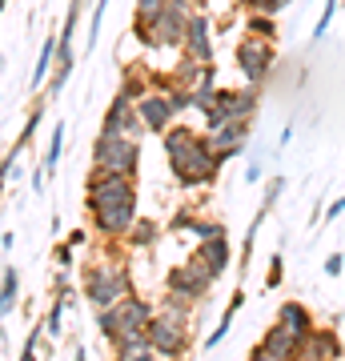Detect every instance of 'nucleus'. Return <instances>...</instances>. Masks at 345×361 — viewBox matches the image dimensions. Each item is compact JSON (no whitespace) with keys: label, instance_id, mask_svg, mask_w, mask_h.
I'll list each match as a JSON object with an SVG mask.
<instances>
[{"label":"nucleus","instance_id":"nucleus-1","mask_svg":"<svg viewBox=\"0 0 345 361\" xmlns=\"http://www.w3.org/2000/svg\"><path fill=\"white\" fill-rule=\"evenodd\" d=\"M165 157H169V169L177 177L181 189H197V185H209L217 177V157L209 153V141H205L197 129L189 125H169L165 133Z\"/></svg>","mask_w":345,"mask_h":361},{"label":"nucleus","instance_id":"nucleus-2","mask_svg":"<svg viewBox=\"0 0 345 361\" xmlns=\"http://www.w3.org/2000/svg\"><path fill=\"white\" fill-rule=\"evenodd\" d=\"M80 285H85V297L97 310H109L121 297L133 293V273L125 269V261H92V265H85Z\"/></svg>","mask_w":345,"mask_h":361},{"label":"nucleus","instance_id":"nucleus-3","mask_svg":"<svg viewBox=\"0 0 345 361\" xmlns=\"http://www.w3.org/2000/svg\"><path fill=\"white\" fill-rule=\"evenodd\" d=\"M92 169L137 180V169H141V145H137V137L101 133V137L92 141Z\"/></svg>","mask_w":345,"mask_h":361},{"label":"nucleus","instance_id":"nucleus-4","mask_svg":"<svg viewBox=\"0 0 345 361\" xmlns=\"http://www.w3.org/2000/svg\"><path fill=\"white\" fill-rule=\"evenodd\" d=\"M153 313L157 310L145 301L141 293H128V297H121L116 305H109V310H97V329H101V337L113 345L121 334H137V329H145Z\"/></svg>","mask_w":345,"mask_h":361},{"label":"nucleus","instance_id":"nucleus-5","mask_svg":"<svg viewBox=\"0 0 345 361\" xmlns=\"http://www.w3.org/2000/svg\"><path fill=\"white\" fill-rule=\"evenodd\" d=\"M193 4H197V0H165V8H161L137 37H145L149 49H181L185 25H189V16H193Z\"/></svg>","mask_w":345,"mask_h":361},{"label":"nucleus","instance_id":"nucleus-6","mask_svg":"<svg viewBox=\"0 0 345 361\" xmlns=\"http://www.w3.org/2000/svg\"><path fill=\"white\" fill-rule=\"evenodd\" d=\"M121 205H137V180L92 169L89 185H85V209L101 213V209H121Z\"/></svg>","mask_w":345,"mask_h":361},{"label":"nucleus","instance_id":"nucleus-7","mask_svg":"<svg viewBox=\"0 0 345 361\" xmlns=\"http://www.w3.org/2000/svg\"><path fill=\"white\" fill-rule=\"evenodd\" d=\"M193 322L185 317H173V313H161L157 310L145 325V334H149V345H153V357H185L193 345Z\"/></svg>","mask_w":345,"mask_h":361},{"label":"nucleus","instance_id":"nucleus-8","mask_svg":"<svg viewBox=\"0 0 345 361\" xmlns=\"http://www.w3.org/2000/svg\"><path fill=\"white\" fill-rule=\"evenodd\" d=\"M257 113V89H221L217 92V104L205 113V129H221L229 121H253Z\"/></svg>","mask_w":345,"mask_h":361},{"label":"nucleus","instance_id":"nucleus-9","mask_svg":"<svg viewBox=\"0 0 345 361\" xmlns=\"http://www.w3.org/2000/svg\"><path fill=\"white\" fill-rule=\"evenodd\" d=\"M165 289L169 297H177V301H189V305H201V301H209V289H213V277L197 265V261H181V265H173L165 277Z\"/></svg>","mask_w":345,"mask_h":361},{"label":"nucleus","instance_id":"nucleus-10","mask_svg":"<svg viewBox=\"0 0 345 361\" xmlns=\"http://www.w3.org/2000/svg\"><path fill=\"white\" fill-rule=\"evenodd\" d=\"M233 56H237L241 77L249 80L253 89L269 77V68H273V61H277V56H273V40L249 37V32H245V40H237V52H233Z\"/></svg>","mask_w":345,"mask_h":361},{"label":"nucleus","instance_id":"nucleus-11","mask_svg":"<svg viewBox=\"0 0 345 361\" xmlns=\"http://www.w3.org/2000/svg\"><path fill=\"white\" fill-rule=\"evenodd\" d=\"M205 141H209V153L217 157V165H225V161L245 153V145H249V121H229L221 129H205Z\"/></svg>","mask_w":345,"mask_h":361},{"label":"nucleus","instance_id":"nucleus-12","mask_svg":"<svg viewBox=\"0 0 345 361\" xmlns=\"http://www.w3.org/2000/svg\"><path fill=\"white\" fill-rule=\"evenodd\" d=\"M297 349H301V337L289 334L285 325L273 322L265 329V337L253 345V353H249V357H253V361H289V357H297Z\"/></svg>","mask_w":345,"mask_h":361},{"label":"nucleus","instance_id":"nucleus-13","mask_svg":"<svg viewBox=\"0 0 345 361\" xmlns=\"http://www.w3.org/2000/svg\"><path fill=\"white\" fill-rule=\"evenodd\" d=\"M101 133H121V137H145V121L137 113V101H128L116 92L113 104H109V113L101 121Z\"/></svg>","mask_w":345,"mask_h":361},{"label":"nucleus","instance_id":"nucleus-14","mask_svg":"<svg viewBox=\"0 0 345 361\" xmlns=\"http://www.w3.org/2000/svg\"><path fill=\"white\" fill-rule=\"evenodd\" d=\"M189 261H197L213 281H217L221 273L229 269V261H233V253H229V237L225 233H213V237H201V245L193 249V257Z\"/></svg>","mask_w":345,"mask_h":361},{"label":"nucleus","instance_id":"nucleus-15","mask_svg":"<svg viewBox=\"0 0 345 361\" xmlns=\"http://www.w3.org/2000/svg\"><path fill=\"white\" fill-rule=\"evenodd\" d=\"M137 113H141V121H145V133H165L169 125H173L177 109H173L165 89H149L141 101H137Z\"/></svg>","mask_w":345,"mask_h":361},{"label":"nucleus","instance_id":"nucleus-16","mask_svg":"<svg viewBox=\"0 0 345 361\" xmlns=\"http://www.w3.org/2000/svg\"><path fill=\"white\" fill-rule=\"evenodd\" d=\"M181 52L193 56V61H213V20H209L205 13H197V8H193L189 25H185Z\"/></svg>","mask_w":345,"mask_h":361},{"label":"nucleus","instance_id":"nucleus-17","mask_svg":"<svg viewBox=\"0 0 345 361\" xmlns=\"http://www.w3.org/2000/svg\"><path fill=\"white\" fill-rule=\"evenodd\" d=\"M297 357H305V361H337L345 357V349H341V337L333 334V329H325V325H313L305 337H301V349H297Z\"/></svg>","mask_w":345,"mask_h":361},{"label":"nucleus","instance_id":"nucleus-18","mask_svg":"<svg viewBox=\"0 0 345 361\" xmlns=\"http://www.w3.org/2000/svg\"><path fill=\"white\" fill-rule=\"evenodd\" d=\"M92 217V229L109 237V241H125L133 221H137V205H121V209H101V213H89Z\"/></svg>","mask_w":345,"mask_h":361},{"label":"nucleus","instance_id":"nucleus-19","mask_svg":"<svg viewBox=\"0 0 345 361\" xmlns=\"http://www.w3.org/2000/svg\"><path fill=\"white\" fill-rule=\"evenodd\" d=\"M113 353L121 361H153V345H149V334L137 329V334H121L113 341Z\"/></svg>","mask_w":345,"mask_h":361},{"label":"nucleus","instance_id":"nucleus-20","mask_svg":"<svg viewBox=\"0 0 345 361\" xmlns=\"http://www.w3.org/2000/svg\"><path fill=\"white\" fill-rule=\"evenodd\" d=\"M277 325H285V329L297 334V337H305L309 329H313V313H309V305H301V301H282Z\"/></svg>","mask_w":345,"mask_h":361},{"label":"nucleus","instance_id":"nucleus-21","mask_svg":"<svg viewBox=\"0 0 345 361\" xmlns=\"http://www.w3.org/2000/svg\"><path fill=\"white\" fill-rule=\"evenodd\" d=\"M241 305H245V293H241V289H237V293L229 297V305H225V313H221L217 329H213V334L205 337V349H217L221 341H225V337H229V325H233V317H237V310H241Z\"/></svg>","mask_w":345,"mask_h":361},{"label":"nucleus","instance_id":"nucleus-22","mask_svg":"<svg viewBox=\"0 0 345 361\" xmlns=\"http://www.w3.org/2000/svg\"><path fill=\"white\" fill-rule=\"evenodd\" d=\"M52 68H56V32H49V37H44V44H40L37 68H32V89H40V85L52 77Z\"/></svg>","mask_w":345,"mask_h":361},{"label":"nucleus","instance_id":"nucleus-23","mask_svg":"<svg viewBox=\"0 0 345 361\" xmlns=\"http://www.w3.org/2000/svg\"><path fill=\"white\" fill-rule=\"evenodd\" d=\"M16 297H20V273L4 269V273H0V322L16 310Z\"/></svg>","mask_w":345,"mask_h":361},{"label":"nucleus","instance_id":"nucleus-24","mask_svg":"<svg viewBox=\"0 0 345 361\" xmlns=\"http://www.w3.org/2000/svg\"><path fill=\"white\" fill-rule=\"evenodd\" d=\"M157 237H161V229H157L153 221H133V229H128V245H137V249H153L157 245Z\"/></svg>","mask_w":345,"mask_h":361},{"label":"nucleus","instance_id":"nucleus-25","mask_svg":"<svg viewBox=\"0 0 345 361\" xmlns=\"http://www.w3.org/2000/svg\"><path fill=\"white\" fill-rule=\"evenodd\" d=\"M73 68H77V56H56V68H52V77H49V97H61L68 77H73Z\"/></svg>","mask_w":345,"mask_h":361},{"label":"nucleus","instance_id":"nucleus-26","mask_svg":"<svg viewBox=\"0 0 345 361\" xmlns=\"http://www.w3.org/2000/svg\"><path fill=\"white\" fill-rule=\"evenodd\" d=\"M64 293H68V285H64V289H61V293H56V301H52V310H49V317H44V334H49V337H61L64 334V305H68V297H64Z\"/></svg>","mask_w":345,"mask_h":361},{"label":"nucleus","instance_id":"nucleus-27","mask_svg":"<svg viewBox=\"0 0 345 361\" xmlns=\"http://www.w3.org/2000/svg\"><path fill=\"white\" fill-rule=\"evenodd\" d=\"M61 149H64V125H52V133H49V149H44V173H52L56 169V161H61Z\"/></svg>","mask_w":345,"mask_h":361},{"label":"nucleus","instance_id":"nucleus-28","mask_svg":"<svg viewBox=\"0 0 345 361\" xmlns=\"http://www.w3.org/2000/svg\"><path fill=\"white\" fill-rule=\"evenodd\" d=\"M161 8H165V0H137V8H133V32H141Z\"/></svg>","mask_w":345,"mask_h":361},{"label":"nucleus","instance_id":"nucleus-29","mask_svg":"<svg viewBox=\"0 0 345 361\" xmlns=\"http://www.w3.org/2000/svg\"><path fill=\"white\" fill-rule=\"evenodd\" d=\"M149 89H153V85H149V77H141V73L133 68V73H125V85H121V97H128V101H141V97H145Z\"/></svg>","mask_w":345,"mask_h":361},{"label":"nucleus","instance_id":"nucleus-30","mask_svg":"<svg viewBox=\"0 0 345 361\" xmlns=\"http://www.w3.org/2000/svg\"><path fill=\"white\" fill-rule=\"evenodd\" d=\"M245 32H249V37H261V40H273V37H277V25H273V16L257 13V16L245 20Z\"/></svg>","mask_w":345,"mask_h":361},{"label":"nucleus","instance_id":"nucleus-31","mask_svg":"<svg viewBox=\"0 0 345 361\" xmlns=\"http://www.w3.org/2000/svg\"><path fill=\"white\" fill-rule=\"evenodd\" d=\"M217 85H197V89H189V97H193V109L197 113H209L213 104H217Z\"/></svg>","mask_w":345,"mask_h":361},{"label":"nucleus","instance_id":"nucleus-32","mask_svg":"<svg viewBox=\"0 0 345 361\" xmlns=\"http://www.w3.org/2000/svg\"><path fill=\"white\" fill-rule=\"evenodd\" d=\"M40 116H44V109H32V113H28V121H25V133H20V141L13 145V157H20V153L28 149V141L37 137V129H40Z\"/></svg>","mask_w":345,"mask_h":361},{"label":"nucleus","instance_id":"nucleus-33","mask_svg":"<svg viewBox=\"0 0 345 361\" xmlns=\"http://www.w3.org/2000/svg\"><path fill=\"white\" fill-rule=\"evenodd\" d=\"M109 4H113V0H97V4H92V20H89V40H85V49H92V44H97V37H101V25H104Z\"/></svg>","mask_w":345,"mask_h":361},{"label":"nucleus","instance_id":"nucleus-34","mask_svg":"<svg viewBox=\"0 0 345 361\" xmlns=\"http://www.w3.org/2000/svg\"><path fill=\"white\" fill-rule=\"evenodd\" d=\"M337 4H341V0H325V8H321L317 25H313V40H321L325 32H329V25H333V13H337Z\"/></svg>","mask_w":345,"mask_h":361},{"label":"nucleus","instance_id":"nucleus-35","mask_svg":"<svg viewBox=\"0 0 345 361\" xmlns=\"http://www.w3.org/2000/svg\"><path fill=\"white\" fill-rule=\"evenodd\" d=\"M40 337H44V322H37L32 329H28L25 345H20V357H25V361H32V357H37V345H40Z\"/></svg>","mask_w":345,"mask_h":361},{"label":"nucleus","instance_id":"nucleus-36","mask_svg":"<svg viewBox=\"0 0 345 361\" xmlns=\"http://www.w3.org/2000/svg\"><path fill=\"white\" fill-rule=\"evenodd\" d=\"M282 189H285V177H269V185H265V201H261V205L273 209V205H277V197H282Z\"/></svg>","mask_w":345,"mask_h":361},{"label":"nucleus","instance_id":"nucleus-37","mask_svg":"<svg viewBox=\"0 0 345 361\" xmlns=\"http://www.w3.org/2000/svg\"><path fill=\"white\" fill-rule=\"evenodd\" d=\"M282 257H269V273H265V285L269 289H277V285H282Z\"/></svg>","mask_w":345,"mask_h":361},{"label":"nucleus","instance_id":"nucleus-38","mask_svg":"<svg viewBox=\"0 0 345 361\" xmlns=\"http://www.w3.org/2000/svg\"><path fill=\"white\" fill-rule=\"evenodd\" d=\"M341 269H345V257L341 253H329V257H325V273H329V277H341Z\"/></svg>","mask_w":345,"mask_h":361},{"label":"nucleus","instance_id":"nucleus-39","mask_svg":"<svg viewBox=\"0 0 345 361\" xmlns=\"http://www.w3.org/2000/svg\"><path fill=\"white\" fill-rule=\"evenodd\" d=\"M341 213H345V197H341V201H329V205H325V221H337Z\"/></svg>","mask_w":345,"mask_h":361},{"label":"nucleus","instance_id":"nucleus-40","mask_svg":"<svg viewBox=\"0 0 345 361\" xmlns=\"http://www.w3.org/2000/svg\"><path fill=\"white\" fill-rule=\"evenodd\" d=\"M261 177H265V169H261V161H253V165L245 169V180H253V185H257Z\"/></svg>","mask_w":345,"mask_h":361},{"label":"nucleus","instance_id":"nucleus-41","mask_svg":"<svg viewBox=\"0 0 345 361\" xmlns=\"http://www.w3.org/2000/svg\"><path fill=\"white\" fill-rule=\"evenodd\" d=\"M56 261L68 269V265H73V245H61V249H56Z\"/></svg>","mask_w":345,"mask_h":361},{"label":"nucleus","instance_id":"nucleus-42","mask_svg":"<svg viewBox=\"0 0 345 361\" xmlns=\"http://www.w3.org/2000/svg\"><path fill=\"white\" fill-rule=\"evenodd\" d=\"M4 4H8V0H0V13H4Z\"/></svg>","mask_w":345,"mask_h":361},{"label":"nucleus","instance_id":"nucleus-43","mask_svg":"<svg viewBox=\"0 0 345 361\" xmlns=\"http://www.w3.org/2000/svg\"><path fill=\"white\" fill-rule=\"evenodd\" d=\"M0 65H4V56H0Z\"/></svg>","mask_w":345,"mask_h":361}]
</instances>
